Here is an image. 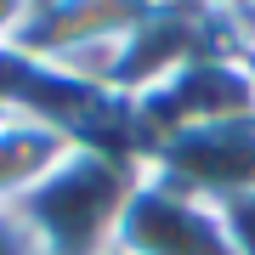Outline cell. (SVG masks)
<instances>
[{"instance_id":"4","label":"cell","mask_w":255,"mask_h":255,"mask_svg":"<svg viewBox=\"0 0 255 255\" xmlns=\"http://www.w3.org/2000/svg\"><path fill=\"white\" fill-rule=\"evenodd\" d=\"M119 250L125 255H238L227 210L193 199L182 187H164L153 176H147L142 193L130 199Z\"/></svg>"},{"instance_id":"5","label":"cell","mask_w":255,"mask_h":255,"mask_svg":"<svg viewBox=\"0 0 255 255\" xmlns=\"http://www.w3.org/2000/svg\"><path fill=\"white\" fill-rule=\"evenodd\" d=\"M68 136L34 125V119L0 114V210H17L46 176L57 170V159L68 153Z\"/></svg>"},{"instance_id":"9","label":"cell","mask_w":255,"mask_h":255,"mask_svg":"<svg viewBox=\"0 0 255 255\" xmlns=\"http://www.w3.org/2000/svg\"><path fill=\"white\" fill-rule=\"evenodd\" d=\"M114 255H125V250H114Z\"/></svg>"},{"instance_id":"6","label":"cell","mask_w":255,"mask_h":255,"mask_svg":"<svg viewBox=\"0 0 255 255\" xmlns=\"http://www.w3.org/2000/svg\"><path fill=\"white\" fill-rule=\"evenodd\" d=\"M227 227H233V244H238V255H255V199H238V204H227Z\"/></svg>"},{"instance_id":"7","label":"cell","mask_w":255,"mask_h":255,"mask_svg":"<svg viewBox=\"0 0 255 255\" xmlns=\"http://www.w3.org/2000/svg\"><path fill=\"white\" fill-rule=\"evenodd\" d=\"M0 255H40V244L17 221V210H0Z\"/></svg>"},{"instance_id":"2","label":"cell","mask_w":255,"mask_h":255,"mask_svg":"<svg viewBox=\"0 0 255 255\" xmlns=\"http://www.w3.org/2000/svg\"><path fill=\"white\" fill-rule=\"evenodd\" d=\"M159 0H34L17 46L114 97V63Z\"/></svg>"},{"instance_id":"3","label":"cell","mask_w":255,"mask_h":255,"mask_svg":"<svg viewBox=\"0 0 255 255\" xmlns=\"http://www.w3.org/2000/svg\"><path fill=\"white\" fill-rule=\"evenodd\" d=\"M147 176L164 187H182L204 204H238L255 199V108L216 119V125H193L176 130L147 147Z\"/></svg>"},{"instance_id":"8","label":"cell","mask_w":255,"mask_h":255,"mask_svg":"<svg viewBox=\"0 0 255 255\" xmlns=\"http://www.w3.org/2000/svg\"><path fill=\"white\" fill-rule=\"evenodd\" d=\"M28 11H34V0H0V46H17Z\"/></svg>"},{"instance_id":"1","label":"cell","mask_w":255,"mask_h":255,"mask_svg":"<svg viewBox=\"0 0 255 255\" xmlns=\"http://www.w3.org/2000/svg\"><path fill=\"white\" fill-rule=\"evenodd\" d=\"M142 182L147 164L136 153L74 142L57 170L17 204V221L40 244V255H114Z\"/></svg>"}]
</instances>
